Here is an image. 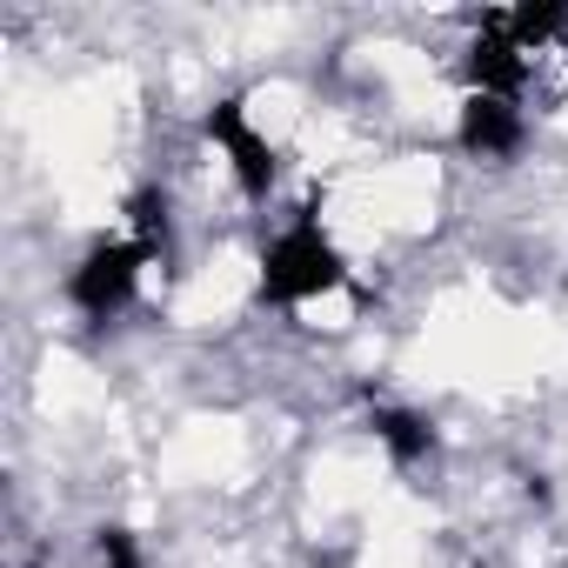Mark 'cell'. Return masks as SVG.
I'll return each instance as SVG.
<instances>
[{
  "label": "cell",
  "mask_w": 568,
  "mask_h": 568,
  "mask_svg": "<svg viewBox=\"0 0 568 568\" xmlns=\"http://www.w3.org/2000/svg\"><path fill=\"white\" fill-rule=\"evenodd\" d=\"M342 288V254L315 221H295L261 261V302H308Z\"/></svg>",
  "instance_id": "1"
},
{
  "label": "cell",
  "mask_w": 568,
  "mask_h": 568,
  "mask_svg": "<svg viewBox=\"0 0 568 568\" xmlns=\"http://www.w3.org/2000/svg\"><path fill=\"white\" fill-rule=\"evenodd\" d=\"M141 247L134 241H101L81 267H74V281H68V295H74V308L81 315H94V322H108V315H121L128 302H134V281H141Z\"/></svg>",
  "instance_id": "2"
},
{
  "label": "cell",
  "mask_w": 568,
  "mask_h": 568,
  "mask_svg": "<svg viewBox=\"0 0 568 568\" xmlns=\"http://www.w3.org/2000/svg\"><path fill=\"white\" fill-rule=\"evenodd\" d=\"M468 81H475V94H501V101L528 81V54H521V41L508 34L501 14H481V34L468 48Z\"/></svg>",
  "instance_id": "3"
},
{
  "label": "cell",
  "mask_w": 568,
  "mask_h": 568,
  "mask_svg": "<svg viewBox=\"0 0 568 568\" xmlns=\"http://www.w3.org/2000/svg\"><path fill=\"white\" fill-rule=\"evenodd\" d=\"M207 134L234 154V174H241V187L247 194H267L274 187V148L247 128V114H241V101H214V114H207Z\"/></svg>",
  "instance_id": "4"
},
{
  "label": "cell",
  "mask_w": 568,
  "mask_h": 568,
  "mask_svg": "<svg viewBox=\"0 0 568 568\" xmlns=\"http://www.w3.org/2000/svg\"><path fill=\"white\" fill-rule=\"evenodd\" d=\"M462 148L468 154H515L521 148V114L501 94H468L462 108Z\"/></svg>",
  "instance_id": "5"
},
{
  "label": "cell",
  "mask_w": 568,
  "mask_h": 568,
  "mask_svg": "<svg viewBox=\"0 0 568 568\" xmlns=\"http://www.w3.org/2000/svg\"><path fill=\"white\" fill-rule=\"evenodd\" d=\"M375 435L388 442V455H395L402 468L428 455V428H422L415 415H402V408H375Z\"/></svg>",
  "instance_id": "6"
},
{
  "label": "cell",
  "mask_w": 568,
  "mask_h": 568,
  "mask_svg": "<svg viewBox=\"0 0 568 568\" xmlns=\"http://www.w3.org/2000/svg\"><path fill=\"white\" fill-rule=\"evenodd\" d=\"M128 214H134V247L154 261V254H168V201L154 194V187H141L134 201H128Z\"/></svg>",
  "instance_id": "7"
},
{
  "label": "cell",
  "mask_w": 568,
  "mask_h": 568,
  "mask_svg": "<svg viewBox=\"0 0 568 568\" xmlns=\"http://www.w3.org/2000/svg\"><path fill=\"white\" fill-rule=\"evenodd\" d=\"M101 561H108V568H141V548H134V535H128L121 521L101 528Z\"/></svg>",
  "instance_id": "8"
}]
</instances>
